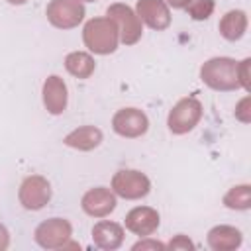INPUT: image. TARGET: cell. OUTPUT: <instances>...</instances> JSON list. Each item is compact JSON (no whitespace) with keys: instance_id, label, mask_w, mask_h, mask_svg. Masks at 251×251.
I'll return each mask as SVG.
<instances>
[{"instance_id":"obj_24","label":"cell","mask_w":251,"mask_h":251,"mask_svg":"<svg viewBox=\"0 0 251 251\" xmlns=\"http://www.w3.org/2000/svg\"><path fill=\"white\" fill-rule=\"evenodd\" d=\"M10 245V235H8V229L0 224V251H4L6 247Z\"/></svg>"},{"instance_id":"obj_10","label":"cell","mask_w":251,"mask_h":251,"mask_svg":"<svg viewBox=\"0 0 251 251\" xmlns=\"http://www.w3.org/2000/svg\"><path fill=\"white\" fill-rule=\"evenodd\" d=\"M80 204H82V210L88 216L104 218L110 212H114V208H116V194L110 188H106V186H96V188H90L88 192H84Z\"/></svg>"},{"instance_id":"obj_3","label":"cell","mask_w":251,"mask_h":251,"mask_svg":"<svg viewBox=\"0 0 251 251\" xmlns=\"http://www.w3.org/2000/svg\"><path fill=\"white\" fill-rule=\"evenodd\" d=\"M200 118H202V104L196 98L186 96V98H180L173 106V110L169 112V118H167V126L175 135H182V133H188L190 129H194V126L200 122Z\"/></svg>"},{"instance_id":"obj_9","label":"cell","mask_w":251,"mask_h":251,"mask_svg":"<svg viewBox=\"0 0 251 251\" xmlns=\"http://www.w3.org/2000/svg\"><path fill=\"white\" fill-rule=\"evenodd\" d=\"M112 127H114V131H116L118 135L133 139V137H141V135L147 131L149 120H147V116H145L141 110H137V108H122V110H118V112L114 114V118H112Z\"/></svg>"},{"instance_id":"obj_23","label":"cell","mask_w":251,"mask_h":251,"mask_svg":"<svg viewBox=\"0 0 251 251\" xmlns=\"http://www.w3.org/2000/svg\"><path fill=\"white\" fill-rule=\"evenodd\" d=\"M139 249H165V245H163L161 241H151V239H147V241H137V243L133 245V251H139Z\"/></svg>"},{"instance_id":"obj_22","label":"cell","mask_w":251,"mask_h":251,"mask_svg":"<svg viewBox=\"0 0 251 251\" xmlns=\"http://www.w3.org/2000/svg\"><path fill=\"white\" fill-rule=\"evenodd\" d=\"M249 59H245V61H241L239 63V80H241V86L243 88H249Z\"/></svg>"},{"instance_id":"obj_15","label":"cell","mask_w":251,"mask_h":251,"mask_svg":"<svg viewBox=\"0 0 251 251\" xmlns=\"http://www.w3.org/2000/svg\"><path fill=\"white\" fill-rule=\"evenodd\" d=\"M63 143L78 151H92L102 143V131L94 126H82L67 133Z\"/></svg>"},{"instance_id":"obj_25","label":"cell","mask_w":251,"mask_h":251,"mask_svg":"<svg viewBox=\"0 0 251 251\" xmlns=\"http://www.w3.org/2000/svg\"><path fill=\"white\" fill-rule=\"evenodd\" d=\"M167 2H169L173 8H186L192 0H167Z\"/></svg>"},{"instance_id":"obj_18","label":"cell","mask_w":251,"mask_h":251,"mask_svg":"<svg viewBox=\"0 0 251 251\" xmlns=\"http://www.w3.org/2000/svg\"><path fill=\"white\" fill-rule=\"evenodd\" d=\"M94 59L84 51H73L65 57V69L76 78H88L94 73Z\"/></svg>"},{"instance_id":"obj_5","label":"cell","mask_w":251,"mask_h":251,"mask_svg":"<svg viewBox=\"0 0 251 251\" xmlns=\"http://www.w3.org/2000/svg\"><path fill=\"white\" fill-rule=\"evenodd\" d=\"M112 190L126 200H137V198H143L149 194L151 182L141 171L122 169L112 178Z\"/></svg>"},{"instance_id":"obj_19","label":"cell","mask_w":251,"mask_h":251,"mask_svg":"<svg viewBox=\"0 0 251 251\" xmlns=\"http://www.w3.org/2000/svg\"><path fill=\"white\" fill-rule=\"evenodd\" d=\"M224 206L231 210H249L251 208V186L237 184L229 188L224 196Z\"/></svg>"},{"instance_id":"obj_20","label":"cell","mask_w":251,"mask_h":251,"mask_svg":"<svg viewBox=\"0 0 251 251\" xmlns=\"http://www.w3.org/2000/svg\"><path fill=\"white\" fill-rule=\"evenodd\" d=\"M214 8H216L214 0H192L186 6V12H188V16L192 20H198L200 22V20H208L212 16Z\"/></svg>"},{"instance_id":"obj_27","label":"cell","mask_w":251,"mask_h":251,"mask_svg":"<svg viewBox=\"0 0 251 251\" xmlns=\"http://www.w3.org/2000/svg\"><path fill=\"white\" fill-rule=\"evenodd\" d=\"M84 2H94V0H84Z\"/></svg>"},{"instance_id":"obj_8","label":"cell","mask_w":251,"mask_h":251,"mask_svg":"<svg viewBox=\"0 0 251 251\" xmlns=\"http://www.w3.org/2000/svg\"><path fill=\"white\" fill-rule=\"evenodd\" d=\"M71 233H73V227L67 220L51 218L41 222L35 227V241L43 249H59L67 245V241L71 239Z\"/></svg>"},{"instance_id":"obj_2","label":"cell","mask_w":251,"mask_h":251,"mask_svg":"<svg viewBox=\"0 0 251 251\" xmlns=\"http://www.w3.org/2000/svg\"><path fill=\"white\" fill-rule=\"evenodd\" d=\"M82 41L84 45L96 53V55H110L116 51L120 33L116 24L106 16V18H92L86 22L82 29Z\"/></svg>"},{"instance_id":"obj_14","label":"cell","mask_w":251,"mask_h":251,"mask_svg":"<svg viewBox=\"0 0 251 251\" xmlns=\"http://www.w3.org/2000/svg\"><path fill=\"white\" fill-rule=\"evenodd\" d=\"M92 241L100 247V249H106V251H114L122 245L124 241V229L120 224L116 222H98L94 227H92Z\"/></svg>"},{"instance_id":"obj_7","label":"cell","mask_w":251,"mask_h":251,"mask_svg":"<svg viewBox=\"0 0 251 251\" xmlns=\"http://www.w3.org/2000/svg\"><path fill=\"white\" fill-rule=\"evenodd\" d=\"M18 198L25 210H41L51 200V184L45 176L31 175V176L24 178Z\"/></svg>"},{"instance_id":"obj_12","label":"cell","mask_w":251,"mask_h":251,"mask_svg":"<svg viewBox=\"0 0 251 251\" xmlns=\"http://www.w3.org/2000/svg\"><path fill=\"white\" fill-rule=\"evenodd\" d=\"M126 227L133 231L135 235H151L159 227V214L151 206H137L127 212L126 216Z\"/></svg>"},{"instance_id":"obj_13","label":"cell","mask_w":251,"mask_h":251,"mask_svg":"<svg viewBox=\"0 0 251 251\" xmlns=\"http://www.w3.org/2000/svg\"><path fill=\"white\" fill-rule=\"evenodd\" d=\"M67 98H69V94H67L65 80L57 75L47 76L43 82V104H45L47 112L53 116L63 114L67 108Z\"/></svg>"},{"instance_id":"obj_11","label":"cell","mask_w":251,"mask_h":251,"mask_svg":"<svg viewBox=\"0 0 251 251\" xmlns=\"http://www.w3.org/2000/svg\"><path fill=\"white\" fill-rule=\"evenodd\" d=\"M137 18L151 29H167L171 25V12L163 0H137Z\"/></svg>"},{"instance_id":"obj_6","label":"cell","mask_w":251,"mask_h":251,"mask_svg":"<svg viewBox=\"0 0 251 251\" xmlns=\"http://www.w3.org/2000/svg\"><path fill=\"white\" fill-rule=\"evenodd\" d=\"M45 14L51 25L59 29H71L82 22L84 6L80 0H51Z\"/></svg>"},{"instance_id":"obj_1","label":"cell","mask_w":251,"mask_h":251,"mask_svg":"<svg viewBox=\"0 0 251 251\" xmlns=\"http://www.w3.org/2000/svg\"><path fill=\"white\" fill-rule=\"evenodd\" d=\"M200 78L206 86L214 90H237L241 88L239 80V63L229 57H214L208 59L200 67Z\"/></svg>"},{"instance_id":"obj_4","label":"cell","mask_w":251,"mask_h":251,"mask_svg":"<svg viewBox=\"0 0 251 251\" xmlns=\"http://www.w3.org/2000/svg\"><path fill=\"white\" fill-rule=\"evenodd\" d=\"M106 16L116 24L118 33H120V39H122L126 45H133V43L139 41V37H141V33H143L141 20L137 18V14H135L127 4L118 2V4L108 6Z\"/></svg>"},{"instance_id":"obj_21","label":"cell","mask_w":251,"mask_h":251,"mask_svg":"<svg viewBox=\"0 0 251 251\" xmlns=\"http://www.w3.org/2000/svg\"><path fill=\"white\" fill-rule=\"evenodd\" d=\"M169 247H171V249H194V243H192L188 237H184V235H176V237L169 243Z\"/></svg>"},{"instance_id":"obj_16","label":"cell","mask_w":251,"mask_h":251,"mask_svg":"<svg viewBox=\"0 0 251 251\" xmlns=\"http://www.w3.org/2000/svg\"><path fill=\"white\" fill-rule=\"evenodd\" d=\"M208 245L214 251H233L241 245V231L233 226H216L208 231Z\"/></svg>"},{"instance_id":"obj_26","label":"cell","mask_w":251,"mask_h":251,"mask_svg":"<svg viewBox=\"0 0 251 251\" xmlns=\"http://www.w3.org/2000/svg\"><path fill=\"white\" fill-rule=\"evenodd\" d=\"M6 2H10V4H16V6H22V4H25L27 0H6Z\"/></svg>"},{"instance_id":"obj_17","label":"cell","mask_w":251,"mask_h":251,"mask_svg":"<svg viewBox=\"0 0 251 251\" xmlns=\"http://www.w3.org/2000/svg\"><path fill=\"white\" fill-rule=\"evenodd\" d=\"M245 29H247V14L243 10H229L220 20V33L227 41H235L243 37Z\"/></svg>"}]
</instances>
